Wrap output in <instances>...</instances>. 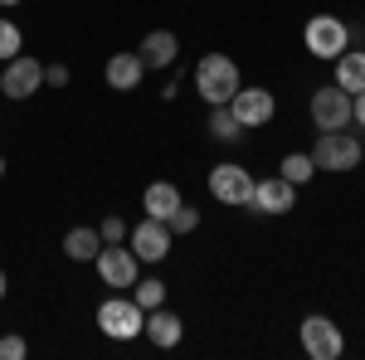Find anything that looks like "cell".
Here are the masks:
<instances>
[{"label":"cell","mask_w":365,"mask_h":360,"mask_svg":"<svg viewBox=\"0 0 365 360\" xmlns=\"http://www.w3.org/2000/svg\"><path fill=\"white\" fill-rule=\"evenodd\" d=\"M141 205H146V215H151V220H170V215H175V205H180V190H175L170 180H156V185H146Z\"/></svg>","instance_id":"cell-17"},{"label":"cell","mask_w":365,"mask_h":360,"mask_svg":"<svg viewBox=\"0 0 365 360\" xmlns=\"http://www.w3.org/2000/svg\"><path fill=\"white\" fill-rule=\"evenodd\" d=\"M302 44H307L312 58H336L341 49H351V29L341 25L336 15H312L307 34H302Z\"/></svg>","instance_id":"cell-5"},{"label":"cell","mask_w":365,"mask_h":360,"mask_svg":"<svg viewBox=\"0 0 365 360\" xmlns=\"http://www.w3.org/2000/svg\"><path fill=\"white\" fill-rule=\"evenodd\" d=\"M331 63H336V88H346L351 98H356V93H365V54H361V49H351V54L341 49Z\"/></svg>","instance_id":"cell-16"},{"label":"cell","mask_w":365,"mask_h":360,"mask_svg":"<svg viewBox=\"0 0 365 360\" xmlns=\"http://www.w3.org/2000/svg\"><path fill=\"white\" fill-rule=\"evenodd\" d=\"M98 234H103V244H127V224H122V215H108V220L98 224Z\"/></svg>","instance_id":"cell-23"},{"label":"cell","mask_w":365,"mask_h":360,"mask_svg":"<svg viewBox=\"0 0 365 360\" xmlns=\"http://www.w3.org/2000/svg\"><path fill=\"white\" fill-rule=\"evenodd\" d=\"M210 195L220 200V205H229V210H244L253 195V175L244 166H234V161H225V166L210 170Z\"/></svg>","instance_id":"cell-7"},{"label":"cell","mask_w":365,"mask_h":360,"mask_svg":"<svg viewBox=\"0 0 365 360\" xmlns=\"http://www.w3.org/2000/svg\"><path fill=\"white\" fill-rule=\"evenodd\" d=\"M170 239H175V234L166 229V220H151V215L127 234V244H132V253H137V263H161V258L170 253Z\"/></svg>","instance_id":"cell-9"},{"label":"cell","mask_w":365,"mask_h":360,"mask_svg":"<svg viewBox=\"0 0 365 360\" xmlns=\"http://www.w3.org/2000/svg\"><path fill=\"white\" fill-rule=\"evenodd\" d=\"M93 263H98V277H103L108 287H132V282H137V253L122 249V244H103V253H98Z\"/></svg>","instance_id":"cell-11"},{"label":"cell","mask_w":365,"mask_h":360,"mask_svg":"<svg viewBox=\"0 0 365 360\" xmlns=\"http://www.w3.org/2000/svg\"><path fill=\"white\" fill-rule=\"evenodd\" d=\"M141 322H146V312L132 297H108V302L98 307V326H103V336H113V341L141 336Z\"/></svg>","instance_id":"cell-4"},{"label":"cell","mask_w":365,"mask_h":360,"mask_svg":"<svg viewBox=\"0 0 365 360\" xmlns=\"http://www.w3.org/2000/svg\"><path fill=\"white\" fill-rule=\"evenodd\" d=\"M137 292H132V302L141 307V312H151V307H166V282L161 277H146V282H132Z\"/></svg>","instance_id":"cell-21"},{"label":"cell","mask_w":365,"mask_h":360,"mask_svg":"<svg viewBox=\"0 0 365 360\" xmlns=\"http://www.w3.org/2000/svg\"><path fill=\"white\" fill-rule=\"evenodd\" d=\"M141 336H146L151 346L170 351V346H180V336H185V322H180L175 312H166V307H151V312H146V322H141Z\"/></svg>","instance_id":"cell-13"},{"label":"cell","mask_w":365,"mask_h":360,"mask_svg":"<svg viewBox=\"0 0 365 360\" xmlns=\"http://www.w3.org/2000/svg\"><path fill=\"white\" fill-rule=\"evenodd\" d=\"M312 161H317V170H356L361 166V141L346 127L341 132H322L317 146H312Z\"/></svg>","instance_id":"cell-2"},{"label":"cell","mask_w":365,"mask_h":360,"mask_svg":"<svg viewBox=\"0 0 365 360\" xmlns=\"http://www.w3.org/2000/svg\"><path fill=\"white\" fill-rule=\"evenodd\" d=\"M166 229H170V234H195V229H200V210L180 200V205H175V215L166 220Z\"/></svg>","instance_id":"cell-22"},{"label":"cell","mask_w":365,"mask_h":360,"mask_svg":"<svg viewBox=\"0 0 365 360\" xmlns=\"http://www.w3.org/2000/svg\"><path fill=\"white\" fill-rule=\"evenodd\" d=\"M63 253H68L73 263H93V258L103 253V234H98V229H68V234H63Z\"/></svg>","instance_id":"cell-18"},{"label":"cell","mask_w":365,"mask_h":360,"mask_svg":"<svg viewBox=\"0 0 365 360\" xmlns=\"http://www.w3.org/2000/svg\"><path fill=\"white\" fill-rule=\"evenodd\" d=\"M0 297H5V268H0Z\"/></svg>","instance_id":"cell-28"},{"label":"cell","mask_w":365,"mask_h":360,"mask_svg":"<svg viewBox=\"0 0 365 360\" xmlns=\"http://www.w3.org/2000/svg\"><path fill=\"white\" fill-rule=\"evenodd\" d=\"M195 88L200 98L210 103V108H220V103H234V93L244 88V78H239V63L229 54H205L195 63Z\"/></svg>","instance_id":"cell-1"},{"label":"cell","mask_w":365,"mask_h":360,"mask_svg":"<svg viewBox=\"0 0 365 360\" xmlns=\"http://www.w3.org/2000/svg\"><path fill=\"white\" fill-rule=\"evenodd\" d=\"M137 54H141V63H146V68H170V63H175V54H180V39H175L170 29H151V34L137 44Z\"/></svg>","instance_id":"cell-14"},{"label":"cell","mask_w":365,"mask_h":360,"mask_svg":"<svg viewBox=\"0 0 365 360\" xmlns=\"http://www.w3.org/2000/svg\"><path fill=\"white\" fill-rule=\"evenodd\" d=\"M312 122H317V132H341V127H351V93L336 83L317 88L312 93Z\"/></svg>","instance_id":"cell-6"},{"label":"cell","mask_w":365,"mask_h":360,"mask_svg":"<svg viewBox=\"0 0 365 360\" xmlns=\"http://www.w3.org/2000/svg\"><path fill=\"white\" fill-rule=\"evenodd\" d=\"M39 88H44V63H39V58H29V54L5 58V68H0V93H5V98L25 103Z\"/></svg>","instance_id":"cell-3"},{"label":"cell","mask_w":365,"mask_h":360,"mask_svg":"<svg viewBox=\"0 0 365 360\" xmlns=\"http://www.w3.org/2000/svg\"><path fill=\"white\" fill-rule=\"evenodd\" d=\"M312 170H317V161H312V156H302V151H292V156H282L278 175H282V180H292V185H307Z\"/></svg>","instance_id":"cell-20"},{"label":"cell","mask_w":365,"mask_h":360,"mask_svg":"<svg viewBox=\"0 0 365 360\" xmlns=\"http://www.w3.org/2000/svg\"><path fill=\"white\" fill-rule=\"evenodd\" d=\"M25 336H0V360H25Z\"/></svg>","instance_id":"cell-25"},{"label":"cell","mask_w":365,"mask_h":360,"mask_svg":"<svg viewBox=\"0 0 365 360\" xmlns=\"http://www.w3.org/2000/svg\"><path fill=\"white\" fill-rule=\"evenodd\" d=\"M141 73H146L141 54H113V58H108V68H103L108 88H117V93H132V88L141 83Z\"/></svg>","instance_id":"cell-15"},{"label":"cell","mask_w":365,"mask_h":360,"mask_svg":"<svg viewBox=\"0 0 365 360\" xmlns=\"http://www.w3.org/2000/svg\"><path fill=\"white\" fill-rule=\"evenodd\" d=\"M0 5H20V0H0Z\"/></svg>","instance_id":"cell-29"},{"label":"cell","mask_w":365,"mask_h":360,"mask_svg":"<svg viewBox=\"0 0 365 360\" xmlns=\"http://www.w3.org/2000/svg\"><path fill=\"white\" fill-rule=\"evenodd\" d=\"M0 175H5V156H0Z\"/></svg>","instance_id":"cell-30"},{"label":"cell","mask_w":365,"mask_h":360,"mask_svg":"<svg viewBox=\"0 0 365 360\" xmlns=\"http://www.w3.org/2000/svg\"><path fill=\"white\" fill-rule=\"evenodd\" d=\"M44 83L49 88H68V68H63V63H49V68H44Z\"/></svg>","instance_id":"cell-26"},{"label":"cell","mask_w":365,"mask_h":360,"mask_svg":"<svg viewBox=\"0 0 365 360\" xmlns=\"http://www.w3.org/2000/svg\"><path fill=\"white\" fill-rule=\"evenodd\" d=\"M20 54V25L0 20V58H15Z\"/></svg>","instance_id":"cell-24"},{"label":"cell","mask_w":365,"mask_h":360,"mask_svg":"<svg viewBox=\"0 0 365 360\" xmlns=\"http://www.w3.org/2000/svg\"><path fill=\"white\" fill-rule=\"evenodd\" d=\"M292 200H297V185H292V180H282V175H263V180H253L249 210H258V215H287Z\"/></svg>","instance_id":"cell-10"},{"label":"cell","mask_w":365,"mask_h":360,"mask_svg":"<svg viewBox=\"0 0 365 360\" xmlns=\"http://www.w3.org/2000/svg\"><path fill=\"white\" fill-rule=\"evenodd\" d=\"M229 108H234V117H239L244 127H268V122H273V112H278V103H273V93H268V88H239Z\"/></svg>","instance_id":"cell-12"},{"label":"cell","mask_w":365,"mask_h":360,"mask_svg":"<svg viewBox=\"0 0 365 360\" xmlns=\"http://www.w3.org/2000/svg\"><path fill=\"white\" fill-rule=\"evenodd\" d=\"M351 122H356V127H365V93H356V98H351Z\"/></svg>","instance_id":"cell-27"},{"label":"cell","mask_w":365,"mask_h":360,"mask_svg":"<svg viewBox=\"0 0 365 360\" xmlns=\"http://www.w3.org/2000/svg\"><path fill=\"white\" fill-rule=\"evenodd\" d=\"M302 351L312 360H336L346 351V336H341V326L331 317H307L302 322Z\"/></svg>","instance_id":"cell-8"},{"label":"cell","mask_w":365,"mask_h":360,"mask_svg":"<svg viewBox=\"0 0 365 360\" xmlns=\"http://www.w3.org/2000/svg\"><path fill=\"white\" fill-rule=\"evenodd\" d=\"M205 127H210V137H215V141H239V137H244V122L234 117V108H229V103L210 108V122H205Z\"/></svg>","instance_id":"cell-19"}]
</instances>
